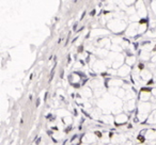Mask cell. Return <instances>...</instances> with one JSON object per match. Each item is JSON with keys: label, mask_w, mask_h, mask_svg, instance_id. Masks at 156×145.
I'll return each instance as SVG.
<instances>
[{"label": "cell", "mask_w": 156, "mask_h": 145, "mask_svg": "<svg viewBox=\"0 0 156 145\" xmlns=\"http://www.w3.org/2000/svg\"><path fill=\"white\" fill-rule=\"evenodd\" d=\"M95 134L98 136V138H102V133H101L100 131H95Z\"/></svg>", "instance_id": "obj_1"}, {"label": "cell", "mask_w": 156, "mask_h": 145, "mask_svg": "<svg viewBox=\"0 0 156 145\" xmlns=\"http://www.w3.org/2000/svg\"><path fill=\"white\" fill-rule=\"evenodd\" d=\"M144 68V65L143 64H139V69H143Z\"/></svg>", "instance_id": "obj_2"}, {"label": "cell", "mask_w": 156, "mask_h": 145, "mask_svg": "<svg viewBox=\"0 0 156 145\" xmlns=\"http://www.w3.org/2000/svg\"><path fill=\"white\" fill-rule=\"evenodd\" d=\"M139 140H140L141 141V142H143V141H144V138H143V136H139Z\"/></svg>", "instance_id": "obj_3"}, {"label": "cell", "mask_w": 156, "mask_h": 145, "mask_svg": "<svg viewBox=\"0 0 156 145\" xmlns=\"http://www.w3.org/2000/svg\"><path fill=\"white\" fill-rule=\"evenodd\" d=\"M93 15H95V11H92L91 12V16H93Z\"/></svg>", "instance_id": "obj_4"}, {"label": "cell", "mask_w": 156, "mask_h": 145, "mask_svg": "<svg viewBox=\"0 0 156 145\" xmlns=\"http://www.w3.org/2000/svg\"><path fill=\"white\" fill-rule=\"evenodd\" d=\"M40 102H41V100L37 99V106H39V105H40Z\"/></svg>", "instance_id": "obj_5"}]
</instances>
